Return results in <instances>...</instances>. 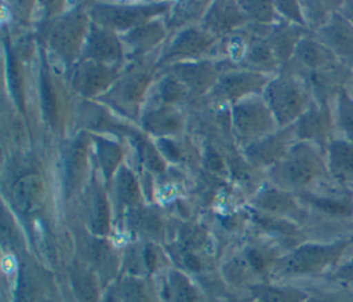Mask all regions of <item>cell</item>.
<instances>
[{
	"mask_svg": "<svg viewBox=\"0 0 353 302\" xmlns=\"http://www.w3.org/2000/svg\"><path fill=\"white\" fill-rule=\"evenodd\" d=\"M50 288L44 272L33 261L21 258L12 290V302H54Z\"/></svg>",
	"mask_w": 353,
	"mask_h": 302,
	"instance_id": "obj_5",
	"label": "cell"
},
{
	"mask_svg": "<svg viewBox=\"0 0 353 302\" xmlns=\"http://www.w3.org/2000/svg\"><path fill=\"white\" fill-rule=\"evenodd\" d=\"M324 172V163L309 145L294 146L276 168L277 181L285 186L301 188Z\"/></svg>",
	"mask_w": 353,
	"mask_h": 302,
	"instance_id": "obj_4",
	"label": "cell"
},
{
	"mask_svg": "<svg viewBox=\"0 0 353 302\" xmlns=\"http://www.w3.org/2000/svg\"><path fill=\"white\" fill-rule=\"evenodd\" d=\"M76 81L83 91L91 92L98 90L106 81V72L98 65L85 63L79 69Z\"/></svg>",
	"mask_w": 353,
	"mask_h": 302,
	"instance_id": "obj_24",
	"label": "cell"
},
{
	"mask_svg": "<svg viewBox=\"0 0 353 302\" xmlns=\"http://www.w3.org/2000/svg\"><path fill=\"white\" fill-rule=\"evenodd\" d=\"M154 284L160 302H204L200 290L178 268L164 269Z\"/></svg>",
	"mask_w": 353,
	"mask_h": 302,
	"instance_id": "obj_8",
	"label": "cell"
},
{
	"mask_svg": "<svg viewBox=\"0 0 353 302\" xmlns=\"http://www.w3.org/2000/svg\"><path fill=\"white\" fill-rule=\"evenodd\" d=\"M124 222L125 226L138 236V240H148L156 243L164 234L160 218L154 212L141 205L128 210L124 214Z\"/></svg>",
	"mask_w": 353,
	"mask_h": 302,
	"instance_id": "obj_13",
	"label": "cell"
},
{
	"mask_svg": "<svg viewBox=\"0 0 353 302\" xmlns=\"http://www.w3.org/2000/svg\"><path fill=\"white\" fill-rule=\"evenodd\" d=\"M350 243V240H338L328 244H301L279 256L270 273V279L277 281L320 273L335 265Z\"/></svg>",
	"mask_w": 353,
	"mask_h": 302,
	"instance_id": "obj_1",
	"label": "cell"
},
{
	"mask_svg": "<svg viewBox=\"0 0 353 302\" xmlns=\"http://www.w3.org/2000/svg\"><path fill=\"white\" fill-rule=\"evenodd\" d=\"M85 165V146L81 141H76L68 150L65 160V183L68 193H72L80 183Z\"/></svg>",
	"mask_w": 353,
	"mask_h": 302,
	"instance_id": "obj_18",
	"label": "cell"
},
{
	"mask_svg": "<svg viewBox=\"0 0 353 302\" xmlns=\"http://www.w3.org/2000/svg\"><path fill=\"white\" fill-rule=\"evenodd\" d=\"M299 59L310 68H325L335 62V54L324 44L303 40L296 48Z\"/></svg>",
	"mask_w": 353,
	"mask_h": 302,
	"instance_id": "obj_19",
	"label": "cell"
},
{
	"mask_svg": "<svg viewBox=\"0 0 353 302\" xmlns=\"http://www.w3.org/2000/svg\"><path fill=\"white\" fill-rule=\"evenodd\" d=\"M98 153H99V160H101L102 168H103L105 174L108 175L109 172H112V170L119 163L120 150L114 143L108 142V141H101L98 143Z\"/></svg>",
	"mask_w": 353,
	"mask_h": 302,
	"instance_id": "obj_27",
	"label": "cell"
},
{
	"mask_svg": "<svg viewBox=\"0 0 353 302\" xmlns=\"http://www.w3.org/2000/svg\"><path fill=\"white\" fill-rule=\"evenodd\" d=\"M332 277H334L336 281H339V283H342V284H345V285L353 288V256H349L346 261H343V262L335 269Z\"/></svg>",
	"mask_w": 353,
	"mask_h": 302,
	"instance_id": "obj_30",
	"label": "cell"
},
{
	"mask_svg": "<svg viewBox=\"0 0 353 302\" xmlns=\"http://www.w3.org/2000/svg\"><path fill=\"white\" fill-rule=\"evenodd\" d=\"M1 239H3L4 247L8 248L10 252L21 255L23 250L22 234L18 232L12 217L7 211L3 212V218H1Z\"/></svg>",
	"mask_w": 353,
	"mask_h": 302,
	"instance_id": "obj_25",
	"label": "cell"
},
{
	"mask_svg": "<svg viewBox=\"0 0 353 302\" xmlns=\"http://www.w3.org/2000/svg\"><path fill=\"white\" fill-rule=\"evenodd\" d=\"M163 270L161 252L154 241L135 240L121 255V274L150 279L154 274L159 276Z\"/></svg>",
	"mask_w": 353,
	"mask_h": 302,
	"instance_id": "obj_6",
	"label": "cell"
},
{
	"mask_svg": "<svg viewBox=\"0 0 353 302\" xmlns=\"http://www.w3.org/2000/svg\"><path fill=\"white\" fill-rule=\"evenodd\" d=\"M305 302H353V299L335 295V294H319V295H307Z\"/></svg>",
	"mask_w": 353,
	"mask_h": 302,
	"instance_id": "obj_35",
	"label": "cell"
},
{
	"mask_svg": "<svg viewBox=\"0 0 353 302\" xmlns=\"http://www.w3.org/2000/svg\"><path fill=\"white\" fill-rule=\"evenodd\" d=\"M252 81H255V79L252 76H250V77H247V76H233L230 79H226V81H225V91L228 94H230V95L240 94Z\"/></svg>",
	"mask_w": 353,
	"mask_h": 302,
	"instance_id": "obj_32",
	"label": "cell"
},
{
	"mask_svg": "<svg viewBox=\"0 0 353 302\" xmlns=\"http://www.w3.org/2000/svg\"><path fill=\"white\" fill-rule=\"evenodd\" d=\"M302 134L307 135H324L325 128H327V121H325V114L324 110H316L307 114L303 121H302Z\"/></svg>",
	"mask_w": 353,
	"mask_h": 302,
	"instance_id": "obj_28",
	"label": "cell"
},
{
	"mask_svg": "<svg viewBox=\"0 0 353 302\" xmlns=\"http://www.w3.org/2000/svg\"><path fill=\"white\" fill-rule=\"evenodd\" d=\"M83 228L90 233L101 237H108L112 230V212L102 190L92 186L83 197L81 205Z\"/></svg>",
	"mask_w": 353,
	"mask_h": 302,
	"instance_id": "obj_10",
	"label": "cell"
},
{
	"mask_svg": "<svg viewBox=\"0 0 353 302\" xmlns=\"http://www.w3.org/2000/svg\"><path fill=\"white\" fill-rule=\"evenodd\" d=\"M120 302H160L156 284H149L148 279L121 274L117 279Z\"/></svg>",
	"mask_w": 353,
	"mask_h": 302,
	"instance_id": "obj_15",
	"label": "cell"
},
{
	"mask_svg": "<svg viewBox=\"0 0 353 302\" xmlns=\"http://www.w3.org/2000/svg\"><path fill=\"white\" fill-rule=\"evenodd\" d=\"M81 33V22L76 17H70L59 22L52 32V44L62 55H72L79 44Z\"/></svg>",
	"mask_w": 353,
	"mask_h": 302,
	"instance_id": "obj_17",
	"label": "cell"
},
{
	"mask_svg": "<svg viewBox=\"0 0 353 302\" xmlns=\"http://www.w3.org/2000/svg\"><path fill=\"white\" fill-rule=\"evenodd\" d=\"M135 14L137 12H134L131 10H112V12L109 15H110V22L113 25L121 26V25H128L132 21Z\"/></svg>",
	"mask_w": 353,
	"mask_h": 302,
	"instance_id": "obj_34",
	"label": "cell"
},
{
	"mask_svg": "<svg viewBox=\"0 0 353 302\" xmlns=\"http://www.w3.org/2000/svg\"><path fill=\"white\" fill-rule=\"evenodd\" d=\"M248 302H305L307 294L288 285L262 283L247 290Z\"/></svg>",
	"mask_w": 353,
	"mask_h": 302,
	"instance_id": "obj_16",
	"label": "cell"
},
{
	"mask_svg": "<svg viewBox=\"0 0 353 302\" xmlns=\"http://www.w3.org/2000/svg\"><path fill=\"white\" fill-rule=\"evenodd\" d=\"M200 44H201V37L194 32H189V33H185L175 46H176V51L190 52L193 50H197Z\"/></svg>",
	"mask_w": 353,
	"mask_h": 302,
	"instance_id": "obj_33",
	"label": "cell"
},
{
	"mask_svg": "<svg viewBox=\"0 0 353 302\" xmlns=\"http://www.w3.org/2000/svg\"><path fill=\"white\" fill-rule=\"evenodd\" d=\"M268 99L276 119L290 123L305 108L306 97L303 90L290 79H279L268 87Z\"/></svg>",
	"mask_w": 353,
	"mask_h": 302,
	"instance_id": "obj_7",
	"label": "cell"
},
{
	"mask_svg": "<svg viewBox=\"0 0 353 302\" xmlns=\"http://www.w3.org/2000/svg\"><path fill=\"white\" fill-rule=\"evenodd\" d=\"M258 204L262 210H266L269 212H274V214H284V212H290L295 208L292 199H290L288 196L280 193V192H269V193H263L259 199H258Z\"/></svg>",
	"mask_w": 353,
	"mask_h": 302,
	"instance_id": "obj_26",
	"label": "cell"
},
{
	"mask_svg": "<svg viewBox=\"0 0 353 302\" xmlns=\"http://www.w3.org/2000/svg\"><path fill=\"white\" fill-rule=\"evenodd\" d=\"M277 259L279 255L270 245L247 244L223 262L222 276L230 285L248 290L266 283L262 277H270Z\"/></svg>",
	"mask_w": 353,
	"mask_h": 302,
	"instance_id": "obj_2",
	"label": "cell"
},
{
	"mask_svg": "<svg viewBox=\"0 0 353 302\" xmlns=\"http://www.w3.org/2000/svg\"><path fill=\"white\" fill-rule=\"evenodd\" d=\"M323 44L334 54L353 52V25L343 14L332 15L331 21L321 29Z\"/></svg>",
	"mask_w": 353,
	"mask_h": 302,
	"instance_id": "obj_14",
	"label": "cell"
},
{
	"mask_svg": "<svg viewBox=\"0 0 353 302\" xmlns=\"http://www.w3.org/2000/svg\"><path fill=\"white\" fill-rule=\"evenodd\" d=\"M90 52L99 59H114L119 54V47L116 40L101 30H94L90 40Z\"/></svg>",
	"mask_w": 353,
	"mask_h": 302,
	"instance_id": "obj_22",
	"label": "cell"
},
{
	"mask_svg": "<svg viewBox=\"0 0 353 302\" xmlns=\"http://www.w3.org/2000/svg\"><path fill=\"white\" fill-rule=\"evenodd\" d=\"M117 200L124 214L128 210L139 205L138 185L134 177L127 170H123L117 178Z\"/></svg>",
	"mask_w": 353,
	"mask_h": 302,
	"instance_id": "obj_20",
	"label": "cell"
},
{
	"mask_svg": "<svg viewBox=\"0 0 353 302\" xmlns=\"http://www.w3.org/2000/svg\"><path fill=\"white\" fill-rule=\"evenodd\" d=\"M236 124L243 132H256L265 128V110L256 105H244L236 110Z\"/></svg>",
	"mask_w": 353,
	"mask_h": 302,
	"instance_id": "obj_21",
	"label": "cell"
},
{
	"mask_svg": "<svg viewBox=\"0 0 353 302\" xmlns=\"http://www.w3.org/2000/svg\"><path fill=\"white\" fill-rule=\"evenodd\" d=\"M41 94H43V108L46 110V116L50 121L54 119L55 113V97L52 92V87L48 81V77H43V84H41Z\"/></svg>",
	"mask_w": 353,
	"mask_h": 302,
	"instance_id": "obj_31",
	"label": "cell"
},
{
	"mask_svg": "<svg viewBox=\"0 0 353 302\" xmlns=\"http://www.w3.org/2000/svg\"><path fill=\"white\" fill-rule=\"evenodd\" d=\"M327 167L332 178L341 183L353 185V143L346 139L331 141Z\"/></svg>",
	"mask_w": 353,
	"mask_h": 302,
	"instance_id": "obj_12",
	"label": "cell"
},
{
	"mask_svg": "<svg viewBox=\"0 0 353 302\" xmlns=\"http://www.w3.org/2000/svg\"><path fill=\"white\" fill-rule=\"evenodd\" d=\"M74 252L95 272L103 290L120 277L121 255L108 237L95 236L80 226L74 232Z\"/></svg>",
	"mask_w": 353,
	"mask_h": 302,
	"instance_id": "obj_3",
	"label": "cell"
},
{
	"mask_svg": "<svg viewBox=\"0 0 353 302\" xmlns=\"http://www.w3.org/2000/svg\"><path fill=\"white\" fill-rule=\"evenodd\" d=\"M148 125L154 131H170L176 128L178 125V119L175 114H172L168 110H159L154 113L149 120Z\"/></svg>",
	"mask_w": 353,
	"mask_h": 302,
	"instance_id": "obj_29",
	"label": "cell"
},
{
	"mask_svg": "<svg viewBox=\"0 0 353 302\" xmlns=\"http://www.w3.org/2000/svg\"><path fill=\"white\" fill-rule=\"evenodd\" d=\"M66 274L74 302H101L103 287L95 272L76 252L68 262Z\"/></svg>",
	"mask_w": 353,
	"mask_h": 302,
	"instance_id": "obj_9",
	"label": "cell"
},
{
	"mask_svg": "<svg viewBox=\"0 0 353 302\" xmlns=\"http://www.w3.org/2000/svg\"><path fill=\"white\" fill-rule=\"evenodd\" d=\"M14 208L22 215H36L44 205L46 188L39 175H25L19 178L11 190Z\"/></svg>",
	"mask_w": 353,
	"mask_h": 302,
	"instance_id": "obj_11",
	"label": "cell"
},
{
	"mask_svg": "<svg viewBox=\"0 0 353 302\" xmlns=\"http://www.w3.org/2000/svg\"><path fill=\"white\" fill-rule=\"evenodd\" d=\"M342 14L346 17V19L353 25V1L342 3Z\"/></svg>",
	"mask_w": 353,
	"mask_h": 302,
	"instance_id": "obj_36",
	"label": "cell"
},
{
	"mask_svg": "<svg viewBox=\"0 0 353 302\" xmlns=\"http://www.w3.org/2000/svg\"><path fill=\"white\" fill-rule=\"evenodd\" d=\"M336 119L345 139L353 143V95L343 90L338 95Z\"/></svg>",
	"mask_w": 353,
	"mask_h": 302,
	"instance_id": "obj_23",
	"label": "cell"
}]
</instances>
